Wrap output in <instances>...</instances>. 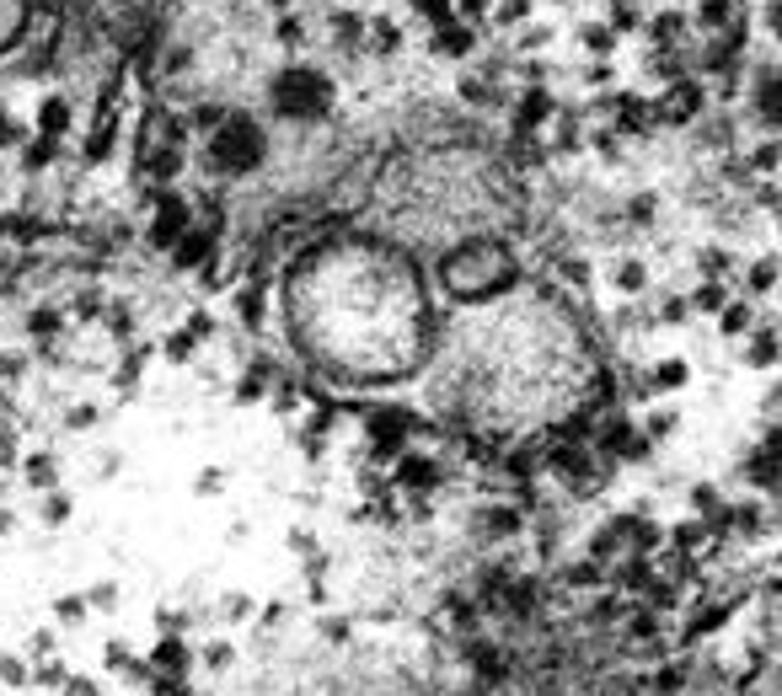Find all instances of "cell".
I'll return each mask as SVG.
<instances>
[{"label": "cell", "instance_id": "6da1fadb", "mask_svg": "<svg viewBox=\"0 0 782 696\" xmlns=\"http://www.w3.org/2000/svg\"><path fill=\"white\" fill-rule=\"evenodd\" d=\"M510 279H515V257L504 253L499 242H472V247L451 253V262H445V284L461 301H493Z\"/></svg>", "mask_w": 782, "mask_h": 696}, {"label": "cell", "instance_id": "7a4b0ae2", "mask_svg": "<svg viewBox=\"0 0 782 696\" xmlns=\"http://www.w3.org/2000/svg\"><path fill=\"white\" fill-rule=\"evenodd\" d=\"M262 161V129L242 113H231L225 124L209 129V167L220 178H242V172H258Z\"/></svg>", "mask_w": 782, "mask_h": 696}, {"label": "cell", "instance_id": "3957f363", "mask_svg": "<svg viewBox=\"0 0 782 696\" xmlns=\"http://www.w3.org/2000/svg\"><path fill=\"white\" fill-rule=\"evenodd\" d=\"M327 108H332V81L322 70H284L273 81V113L279 119L306 124V119H322Z\"/></svg>", "mask_w": 782, "mask_h": 696}, {"label": "cell", "instance_id": "277c9868", "mask_svg": "<svg viewBox=\"0 0 782 696\" xmlns=\"http://www.w3.org/2000/svg\"><path fill=\"white\" fill-rule=\"evenodd\" d=\"M183 231H188V204H183V198H161V204H156V220H150V242H156V247H172Z\"/></svg>", "mask_w": 782, "mask_h": 696}, {"label": "cell", "instance_id": "5b68a950", "mask_svg": "<svg viewBox=\"0 0 782 696\" xmlns=\"http://www.w3.org/2000/svg\"><path fill=\"white\" fill-rule=\"evenodd\" d=\"M413 429H418V424H413V413H402V407H381V413H370V440L381 444V450H396Z\"/></svg>", "mask_w": 782, "mask_h": 696}, {"label": "cell", "instance_id": "8992f818", "mask_svg": "<svg viewBox=\"0 0 782 696\" xmlns=\"http://www.w3.org/2000/svg\"><path fill=\"white\" fill-rule=\"evenodd\" d=\"M402 483H407V488H435V483H440V466H435L429 455H407V461H402Z\"/></svg>", "mask_w": 782, "mask_h": 696}, {"label": "cell", "instance_id": "52a82bcc", "mask_svg": "<svg viewBox=\"0 0 782 696\" xmlns=\"http://www.w3.org/2000/svg\"><path fill=\"white\" fill-rule=\"evenodd\" d=\"M38 129H44L49 139H60V134L70 129V108L60 102V97H49V102H44V113H38Z\"/></svg>", "mask_w": 782, "mask_h": 696}, {"label": "cell", "instance_id": "ba28073f", "mask_svg": "<svg viewBox=\"0 0 782 696\" xmlns=\"http://www.w3.org/2000/svg\"><path fill=\"white\" fill-rule=\"evenodd\" d=\"M204 257H215V242H209V236H188V242L178 247V262H183V268H198Z\"/></svg>", "mask_w": 782, "mask_h": 696}, {"label": "cell", "instance_id": "9c48e42d", "mask_svg": "<svg viewBox=\"0 0 782 696\" xmlns=\"http://www.w3.org/2000/svg\"><path fill=\"white\" fill-rule=\"evenodd\" d=\"M27 483L33 488H54V455H33L27 461Z\"/></svg>", "mask_w": 782, "mask_h": 696}, {"label": "cell", "instance_id": "30bf717a", "mask_svg": "<svg viewBox=\"0 0 782 696\" xmlns=\"http://www.w3.org/2000/svg\"><path fill=\"white\" fill-rule=\"evenodd\" d=\"M653 386H659V391H675V386H686V365H681V359H664V365L653 370Z\"/></svg>", "mask_w": 782, "mask_h": 696}, {"label": "cell", "instance_id": "8fae6325", "mask_svg": "<svg viewBox=\"0 0 782 696\" xmlns=\"http://www.w3.org/2000/svg\"><path fill=\"white\" fill-rule=\"evenodd\" d=\"M440 49H445V54H466V49H472V27H445V33H440Z\"/></svg>", "mask_w": 782, "mask_h": 696}, {"label": "cell", "instance_id": "7c38bea8", "mask_svg": "<svg viewBox=\"0 0 782 696\" xmlns=\"http://www.w3.org/2000/svg\"><path fill=\"white\" fill-rule=\"evenodd\" d=\"M242 317H247V321L262 317V290H258V284H247V290H242Z\"/></svg>", "mask_w": 782, "mask_h": 696}, {"label": "cell", "instance_id": "4fadbf2b", "mask_svg": "<svg viewBox=\"0 0 782 696\" xmlns=\"http://www.w3.org/2000/svg\"><path fill=\"white\" fill-rule=\"evenodd\" d=\"M611 27H585V49H600V54H611Z\"/></svg>", "mask_w": 782, "mask_h": 696}, {"label": "cell", "instance_id": "5bb4252c", "mask_svg": "<svg viewBox=\"0 0 782 696\" xmlns=\"http://www.w3.org/2000/svg\"><path fill=\"white\" fill-rule=\"evenodd\" d=\"M616 284H622V290H644V268H638V262H622Z\"/></svg>", "mask_w": 782, "mask_h": 696}, {"label": "cell", "instance_id": "9a60e30c", "mask_svg": "<svg viewBox=\"0 0 782 696\" xmlns=\"http://www.w3.org/2000/svg\"><path fill=\"white\" fill-rule=\"evenodd\" d=\"M756 365H772L778 359V343H772V332H761V343H756V354H750Z\"/></svg>", "mask_w": 782, "mask_h": 696}, {"label": "cell", "instance_id": "2e32d148", "mask_svg": "<svg viewBox=\"0 0 782 696\" xmlns=\"http://www.w3.org/2000/svg\"><path fill=\"white\" fill-rule=\"evenodd\" d=\"M723 301H729V295H723L718 284H702V290H697V306H708V312H718Z\"/></svg>", "mask_w": 782, "mask_h": 696}, {"label": "cell", "instance_id": "e0dca14e", "mask_svg": "<svg viewBox=\"0 0 782 696\" xmlns=\"http://www.w3.org/2000/svg\"><path fill=\"white\" fill-rule=\"evenodd\" d=\"M301 38H306L301 22H279V44H301Z\"/></svg>", "mask_w": 782, "mask_h": 696}, {"label": "cell", "instance_id": "ac0fdd59", "mask_svg": "<svg viewBox=\"0 0 782 696\" xmlns=\"http://www.w3.org/2000/svg\"><path fill=\"white\" fill-rule=\"evenodd\" d=\"M750 279H756V290H772V279H778V268H772V262H756V273H750Z\"/></svg>", "mask_w": 782, "mask_h": 696}, {"label": "cell", "instance_id": "d6986e66", "mask_svg": "<svg viewBox=\"0 0 782 696\" xmlns=\"http://www.w3.org/2000/svg\"><path fill=\"white\" fill-rule=\"evenodd\" d=\"M27 327H33V332H44V338H49V332H54V327H60V321L49 317V312H33V321H27Z\"/></svg>", "mask_w": 782, "mask_h": 696}, {"label": "cell", "instance_id": "ffe728a7", "mask_svg": "<svg viewBox=\"0 0 782 696\" xmlns=\"http://www.w3.org/2000/svg\"><path fill=\"white\" fill-rule=\"evenodd\" d=\"M702 16H708V22H723V16H729V0H708V11H702Z\"/></svg>", "mask_w": 782, "mask_h": 696}, {"label": "cell", "instance_id": "44dd1931", "mask_svg": "<svg viewBox=\"0 0 782 696\" xmlns=\"http://www.w3.org/2000/svg\"><path fill=\"white\" fill-rule=\"evenodd\" d=\"M482 5H488V0H461V16H477Z\"/></svg>", "mask_w": 782, "mask_h": 696}]
</instances>
